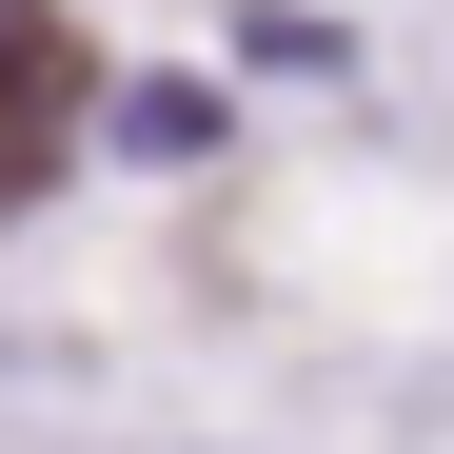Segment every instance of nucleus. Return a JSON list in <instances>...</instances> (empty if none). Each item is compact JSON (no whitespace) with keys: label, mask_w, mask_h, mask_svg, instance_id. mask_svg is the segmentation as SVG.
<instances>
[{"label":"nucleus","mask_w":454,"mask_h":454,"mask_svg":"<svg viewBox=\"0 0 454 454\" xmlns=\"http://www.w3.org/2000/svg\"><path fill=\"white\" fill-rule=\"evenodd\" d=\"M119 138H138V159H217V99H198V80H138Z\"/></svg>","instance_id":"1"},{"label":"nucleus","mask_w":454,"mask_h":454,"mask_svg":"<svg viewBox=\"0 0 454 454\" xmlns=\"http://www.w3.org/2000/svg\"><path fill=\"white\" fill-rule=\"evenodd\" d=\"M20 59H40V0H0V80H20Z\"/></svg>","instance_id":"2"}]
</instances>
